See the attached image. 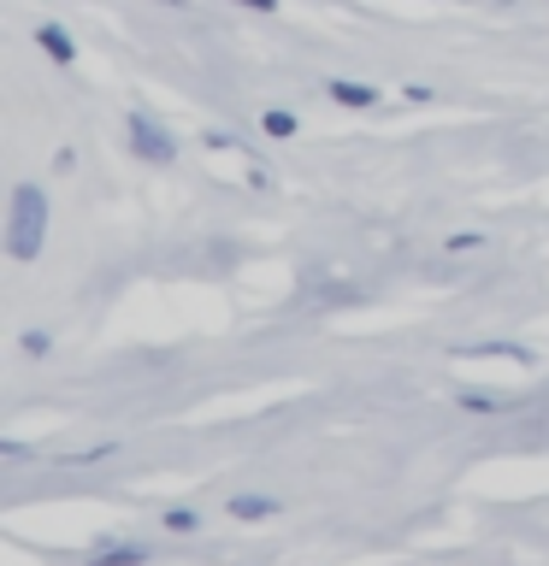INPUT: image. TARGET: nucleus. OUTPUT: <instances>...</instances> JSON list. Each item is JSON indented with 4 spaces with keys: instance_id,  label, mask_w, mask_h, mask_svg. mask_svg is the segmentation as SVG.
Segmentation results:
<instances>
[{
    "instance_id": "9d476101",
    "label": "nucleus",
    "mask_w": 549,
    "mask_h": 566,
    "mask_svg": "<svg viewBox=\"0 0 549 566\" xmlns=\"http://www.w3.org/2000/svg\"><path fill=\"white\" fill-rule=\"evenodd\" d=\"M159 525H166L172 537H195V531H201V513H195V507H166V513H159Z\"/></svg>"
},
{
    "instance_id": "423d86ee",
    "label": "nucleus",
    "mask_w": 549,
    "mask_h": 566,
    "mask_svg": "<svg viewBox=\"0 0 549 566\" xmlns=\"http://www.w3.org/2000/svg\"><path fill=\"white\" fill-rule=\"evenodd\" d=\"M35 42H42V53L53 65H77V42H71L65 24H42V30H35Z\"/></svg>"
},
{
    "instance_id": "6e6552de",
    "label": "nucleus",
    "mask_w": 549,
    "mask_h": 566,
    "mask_svg": "<svg viewBox=\"0 0 549 566\" xmlns=\"http://www.w3.org/2000/svg\"><path fill=\"white\" fill-rule=\"evenodd\" d=\"M89 560H95V566H124V560H148V543H95V548H89Z\"/></svg>"
},
{
    "instance_id": "1a4fd4ad",
    "label": "nucleus",
    "mask_w": 549,
    "mask_h": 566,
    "mask_svg": "<svg viewBox=\"0 0 549 566\" xmlns=\"http://www.w3.org/2000/svg\"><path fill=\"white\" fill-rule=\"evenodd\" d=\"M260 130L272 136V142H290V136H296V113H290V106H266V113H260Z\"/></svg>"
},
{
    "instance_id": "ddd939ff",
    "label": "nucleus",
    "mask_w": 549,
    "mask_h": 566,
    "mask_svg": "<svg viewBox=\"0 0 549 566\" xmlns=\"http://www.w3.org/2000/svg\"><path fill=\"white\" fill-rule=\"evenodd\" d=\"M230 7H242V12H278L283 0H230Z\"/></svg>"
},
{
    "instance_id": "9b49d317",
    "label": "nucleus",
    "mask_w": 549,
    "mask_h": 566,
    "mask_svg": "<svg viewBox=\"0 0 549 566\" xmlns=\"http://www.w3.org/2000/svg\"><path fill=\"white\" fill-rule=\"evenodd\" d=\"M478 248H485L478 230H449V237H443V254H478Z\"/></svg>"
},
{
    "instance_id": "f03ea898",
    "label": "nucleus",
    "mask_w": 549,
    "mask_h": 566,
    "mask_svg": "<svg viewBox=\"0 0 549 566\" xmlns=\"http://www.w3.org/2000/svg\"><path fill=\"white\" fill-rule=\"evenodd\" d=\"M124 136H131V154L148 159V166H172L177 159V136L148 113V106H131V113H124Z\"/></svg>"
},
{
    "instance_id": "f8f14e48",
    "label": "nucleus",
    "mask_w": 549,
    "mask_h": 566,
    "mask_svg": "<svg viewBox=\"0 0 549 566\" xmlns=\"http://www.w3.org/2000/svg\"><path fill=\"white\" fill-rule=\"evenodd\" d=\"M18 348H24L30 360H42V354H53V336L48 331H24V336H18Z\"/></svg>"
},
{
    "instance_id": "7ed1b4c3",
    "label": "nucleus",
    "mask_w": 549,
    "mask_h": 566,
    "mask_svg": "<svg viewBox=\"0 0 549 566\" xmlns=\"http://www.w3.org/2000/svg\"><path fill=\"white\" fill-rule=\"evenodd\" d=\"M455 360H508V366H538V354L526 343H460Z\"/></svg>"
},
{
    "instance_id": "20e7f679",
    "label": "nucleus",
    "mask_w": 549,
    "mask_h": 566,
    "mask_svg": "<svg viewBox=\"0 0 549 566\" xmlns=\"http://www.w3.org/2000/svg\"><path fill=\"white\" fill-rule=\"evenodd\" d=\"M325 95H331L336 106H349V113H366V106H379V88H372V83H354V77H331Z\"/></svg>"
},
{
    "instance_id": "0eeeda50",
    "label": "nucleus",
    "mask_w": 549,
    "mask_h": 566,
    "mask_svg": "<svg viewBox=\"0 0 549 566\" xmlns=\"http://www.w3.org/2000/svg\"><path fill=\"white\" fill-rule=\"evenodd\" d=\"M460 407H467V413H514V396L508 389H460Z\"/></svg>"
},
{
    "instance_id": "f257e3e1",
    "label": "nucleus",
    "mask_w": 549,
    "mask_h": 566,
    "mask_svg": "<svg viewBox=\"0 0 549 566\" xmlns=\"http://www.w3.org/2000/svg\"><path fill=\"white\" fill-rule=\"evenodd\" d=\"M48 189L42 184H18L12 201H7V254L18 265H30L35 254L48 248Z\"/></svg>"
},
{
    "instance_id": "39448f33",
    "label": "nucleus",
    "mask_w": 549,
    "mask_h": 566,
    "mask_svg": "<svg viewBox=\"0 0 549 566\" xmlns=\"http://www.w3.org/2000/svg\"><path fill=\"white\" fill-rule=\"evenodd\" d=\"M278 495H230V520H242V525H266V520H278Z\"/></svg>"
},
{
    "instance_id": "4468645a",
    "label": "nucleus",
    "mask_w": 549,
    "mask_h": 566,
    "mask_svg": "<svg viewBox=\"0 0 549 566\" xmlns=\"http://www.w3.org/2000/svg\"><path fill=\"white\" fill-rule=\"evenodd\" d=\"M159 7H189V0H159Z\"/></svg>"
}]
</instances>
